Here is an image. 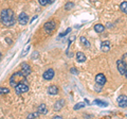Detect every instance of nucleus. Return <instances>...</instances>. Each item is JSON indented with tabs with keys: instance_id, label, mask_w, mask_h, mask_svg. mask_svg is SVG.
Instances as JSON below:
<instances>
[{
	"instance_id": "obj_1",
	"label": "nucleus",
	"mask_w": 127,
	"mask_h": 119,
	"mask_svg": "<svg viewBox=\"0 0 127 119\" xmlns=\"http://www.w3.org/2000/svg\"><path fill=\"white\" fill-rule=\"evenodd\" d=\"M0 21L5 27H12L15 24V16L14 12L11 9H4L0 13Z\"/></svg>"
},
{
	"instance_id": "obj_2",
	"label": "nucleus",
	"mask_w": 127,
	"mask_h": 119,
	"mask_svg": "<svg viewBox=\"0 0 127 119\" xmlns=\"http://www.w3.org/2000/svg\"><path fill=\"white\" fill-rule=\"evenodd\" d=\"M20 83H25V84H28L27 77H25L21 71L15 72L14 75L10 78V85L13 86V87H15L16 85L20 84Z\"/></svg>"
},
{
	"instance_id": "obj_3",
	"label": "nucleus",
	"mask_w": 127,
	"mask_h": 119,
	"mask_svg": "<svg viewBox=\"0 0 127 119\" xmlns=\"http://www.w3.org/2000/svg\"><path fill=\"white\" fill-rule=\"evenodd\" d=\"M116 66H117V70H119V72L121 73V75H122V76L125 75V72L127 70V64L124 62L122 59H120V60L116 61Z\"/></svg>"
},
{
	"instance_id": "obj_4",
	"label": "nucleus",
	"mask_w": 127,
	"mask_h": 119,
	"mask_svg": "<svg viewBox=\"0 0 127 119\" xmlns=\"http://www.w3.org/2000/svg\"><path fill=\"white\" fill-rule=\"evenodd\" d=\"M14 88H15L16 94H18V95L23 94V93H27L29 91V86H28V84H25V83H20V84L16 85Z\"/></svg>"
},
{
	"instance_id": "obj_5",
	"label": "nucleus",
	"mask_w": 127,
	"mask_h": 119,
	"mask_svg": "<svg viewBox=\"0 0 127 119\" xmlns=\"http://www.w3.org/2000/svg\"><path fill=\"white\" fill-rule=\"evenodd\" d=\"M55 28H56V24L53 20H50V21L46 22L43 26V29L47 31V33H49V34L52 33V32L55 30Z\"/></svg>"
},
{
	"instance_id": "obj_6",
	"label": "nucleus",
	"mask_w": 127,
	"mask_h": 119,
	"mask_svg": "<svg viewBox=\"0 0 127 119\" xmlns=\"http://www.w3.org/2000/svg\"><path fill=\"white\" fill-rule=\"evenodd\" d=\"M116 101H117V104H119L120 107H122V108L127 107V96L126 95H120L117 97Z\"/></svg>"
},
{
	"instance_id": "obj_7",
	"label": "nucleus",
	"mask_w": 127,
	"mask_h": 119,
	"mask_svg": "<svg viewBox=\"0 0 127 119\" xmlns=\"http://www.w3.org/2000/svg\"><path fill=\"white\" fill-rule=\"evenodd\" d=\"M20 67H21V72L23 73V75H24L25 77L30 76V73H31V71H32V69H31V66L29 65L28 63H22L21 65H20Z\"/></svg>"
},
{
	"instance_id": "obj_8",
	"label": "nucleus",
	"mask_w": 127,
	"mask_h": 119,
	"mask_svg": "<svg viewBox=\"0 0 127 119\" xmlns=\"http://www.w3.org/2000/svg\"><path fill=\"white\" fill-rule=\"evenodd\" d=\"M29 21V16L25 14V13H20L18 16V22L21 26H25Z\"/></svg>"
},
{
	"instance_id": "obj_9",
	"label": "nucleus",
	"mask_w": 127,
	"mask_h": 119,
	"mask_svg": "<svg viewBox=\"0 0 127 119\" xmlns=\"http://www.w3.org/2000/svg\"><path fill=\"white\" fill-rule=\"evenodd\" d=\"M54 76H55V73H54V70L52 68L46 70V71L43 72V79L47 80V81H50V80H52L54 78Z\"/></svg>"
},
{
	"instance_id": "obj_10",
	"label": "nucleus",
	"mask_w": 127,
	"mask_h": 119,
	"mask_svg": "<svg viewBox=\"0 0 127 119\" xmlns=\"http://www.w3.org/2000/svg\"><path fill=\"white\" fill-rule=\"evenodd\" d=\"M95 82H96L97 84H101L104 86L106 84V78H105V76L103 73H98V75L95 76Z\"/></svg>"
},
{
	"instance_id": "obj_11",
	"label": "nucleus",
	"mask_w": 127,
	"mask_h": 119,
	"mask_svg": "<svg viewBox=\"0 0 127 119\" xmlns=\"http://www.w3.org/2000/svg\"><path fill=\"white\" fill-rule=\"evenodd\" d=\"M64 105H65V100H63V99H59V100H57L55 102V104H54V111L55 112H58L60 111L62 108L64 107Z\"/></svg>"
},
{
	"instance_id": "obj_12",
	"label": "nucleus",
	"mask_w": 127,
	"mask_h": 119,
	"mask_svg": "<svg viewBox=\"0 0 127 119\" xmlns=\"http://www.w3.org/2000/svg\"><path fill=\"white\" fill-rule=\"evenodd\" d=\"M101 50L104 51V52H108L110 50V43L108 40H104L102 41L101 44Z\"/></svg>"
},
{
	"instance_id": "obj_13",
	"label": "nucleus",
	"mask_w": 127,
	"mask_h": 119,
	"mask_svg": "<svg viewBox=\"0 0 127 119\" xmlns=\"http://www.w3.org/2000/svg\"><path fill=\"white\" fill-rule=\"evenodd\" d=\"M38 113L40 115H46L48 113V107L44 103H41L39 106H38Z\"/></svg>"
},
{
	"instance_id": "obj_14",
	"label": "nucleus",
	"mask_w": 127,
	"mask_h": 119,
	"mask_svg": "<svg viewBox=\"0 0 127 119\" xmlns=\"http://www.w3.org/2000/svg\"><path fill=\"white\" fill-rule=\"evenodd\" d=\"M75 56H76V61H77L78 63H84L86 61V55L83 52H81V51L76 53Z\"/></svg>"
},
{
	"instance_id": "obj_15",
	"label": "nucleus",
	"mask_w": 127,
	"mask_h": 119,
	"mask_svg": "<svg viewBox=\"0 0 127 119\" xmlns=\"http://www.w3.org/2000/svg\"><path fill=\"white\" fill-rule=\"evenodd\" d=\"M48 93H49L50 95H57L58 94V87L55 85H51V86H49V88H48Z\"/></svg>"
},
{
	"instance_id": "obj_16",
	"label": "nucleus",
	"mask_w": 127,
	"mask_h": 119,
	"mask_svg": "<svg viewBox=\"0 0 127 119\" xmlns=\"http://www.w3.org/2000/svg\"><path fill=\"white\" fill-rule=\"evenodd\" d=\"M94 31L96 32V33H103V32L105 31V27L101 24H96L94 26Z\"/></svg>"
},
{
	"instance_id": "obj_17",
	"label": "nucleus",
	"mask_w": 127,
	"mask_h": 119,
	"mask_svg": "<svg viewBox=\"0 0 127 119\" xmlns=\"http://www.w3.org/2000/svg\"><path fill=\"white\" fill-rule=\"evenodd\" d=\"M93 103L96 104V105H98V106H102V107H106V106H108V103H107V102L102 101V100H100V99H95Z\"/></svg>"
},
{
	"instance_id": "obj_18",
	"label": "nucleus",
	"mask_w": 127,
	"mask_h": 119,
	"mask_svg": "<svg viewBox=\"0 0 127 119\" xmlns=\"http://www.w3.org/2000/svg\"><path fill=\"white\" fill-rule=\"evenodd\" d=\"M79 40H81V43H82V45L84 46L85 48H89L90 47V43L88 41V40L86 37H84V36H82L81 38H79Z\"/></svg>"
},
{
	"instance_id": "obj_19",
	"label": "nucleus",
	"mask_w": 127,
	"mask_h": 119,
	"mask_svg": "<svg viewBox=\"0 0 127 119\" xmlns=\"http://www.w3.org/2000/svg\"><path fill=\"white\" fill-rule=\"evenodd\" d=\"M120 9H121V11H122V12H124L125 14H127V1H123L122 3H121Z\"/></svg>"
},
{
	"instance_id": "obj_20",
	"label": "nucleus",
	"mask_w": 127,
	"mask_h": 119,
	"mask_svg": "<svg viewBox=\"0 0 127 119\" xmlns=\"http://www.w3.org/2000/svg\"><path fill=\"white\" fill-rule=\"evenodd\" d=\"M39 113H38V111L37 112H35V113H32V114H29L28 116H27V118H29V119H33V118H38L39 117Z\"/></svg>"
},
{
	"instance_id": "obj_21",
	"label": "nucleus",
	"mask_w": 127,
	"mask_h": 119,
	"mask_svg": "<svg viewBox=\"0 0 127 119\" xmlns=\"http://www.w3.org/2000/svg\"><path fill=\"white\" fill-rule=\"evenodd\" d=\"M30 48H31V46H30V45H28V46L24 48V49H23V51H22V52H21V57H24L25 55H27V54H28V52H29V51H30Z\"/></svg>"
},
{
	"instance_id": "obj_22",
	"label": "nucleus",
	"mask_w": 127,
	"mask_h": 119,
	"mask_svg": "<svg viewBox=\"0 0 127 119\" xmlns=\"http://www.w3.org/2000/svg\"><path fill=\"white\" fill-rule=\"evenodd\" d=\"M84 106H85V103H83V102H79V103H77V104L74 105L73 110H74V111H77V110H79V108H83Z\"/></svg>"
},
{
	"instance_id": "obj_23",
	"label": "nucleus",
	"mask_w": 127,
	"mask_h": 119,
	"mask_svg": "<svg viewBox=\"0 0 127 119\" xmlns=\"http://www.w3.org/2000/svg\"><path fill=\"white\" fill-rule=\"evenodd\" d=\"M73 6H74V3H73V2H67L65 4V10L69 11V10H71Z\"/></svg>"
},
{
	"instance_id": "obj_24",
	"label": "nucleus",
	"mask_w": 127,
	"mask_h": 119,
	"mask_svg": "<svg viewBox=\"0 0 127 119\" xmlns=\"http://www.w3.org/2000/svg\"><path fill=\"white\" fill-rule=\"evenodd\" d=\"M10 93V89L8 87H0V94L1 95H5V94H9Z\"/></svg>"
},
{
	"instance_id": "obj_25",
	"label": "nucleus",
	"mask_w": 127,
	"mask_h": 119,
	"mask_svg": "<svg viewBox=\"0 0 127 119\" xmlns=\"http://www.w3.org/2000/svg\"><path fill=\"white\" fill-rule=\"evenodd\" d=\"M70 31H71V28H68V29H67V30L65 31V32H63V33H60L59 34V37H63V36H66V35L67 34H68L69 33V32Z\"/></svg>"
},
{
	"instance_id": "obj_26",
	"label": "nucleus",
	"mask_w": 127,
	"mask_h": 119,
	"mask_svg": "<svg viewBox=\"0 0 127 119\" xmlns=\"http://www.w3.org/2000/svg\"><path fill=\"white\" fill-rule=\"evenodd\" d=\"M102 86H103V85H101V84H97V83H96V85H95V87H94V91L95 92H101V89H102Z\"/></svg>"
},
{
	"instance_id": "obj_27",
	"label": "nucleus",
	"mask_w": 127,
	"mask_h": 119,
	"mask_svg": "<svg viewBox=\"0 0 127 119\" xmlns=\"http://www.w3.org/2000/svg\"><path fill=\"white\" fill-rule=\"evenodd\" d=\"M74 40H75V36L73 35V36H71V37H70L69 40H68V46H70V45H71V43H73Z\"/></svg>"
},
{
	"instance_id": "obj_28",
	"label": "nucleus",
	"mask_w": 127,
	"mask_h": 119,
	"mask_svg": "<svg viewBox=\"0 0 127 119\" xmlns=\"http://www.w3.org/2000/svg\"><path fill=\"white\" fill-rule=\"evenodd\" d=\"M70 71H71V73H73V75H75V76H77V75H78V71H77V69H75L74 67H72V68L70 69Z\"/></svg>"
},
{
	"instance_id": "obj_29",
	"label": "nucleus",
	"mask_w": 127,
	"mask_h": 119,
	"mask_svg": "<svg viewBox=\"0 0 127 119\" xmlns=\"http://www.w3.org/2000/svg\"><path fill=\"white\" fill-rule=\"evenodd\" d=\"M38 2L40 3V5H47V4H49V3H48V0H38Z\"/></svg>"
},
{
	"instance_id": "obj_30",
	"label": "nucleus",
	"mask_w": 127,
	"mask_h": 119,
	"mask_svg": "<svg viewBox=\"0 0 127 119\" xmlns=\"http://www.w3.org/2000/svg\"><path fill=\"white\" fill-rule=\"evenodd\" d=\"M38 55H39V54H38V52H37V51H35V52L32 54V59H33V60H36Z\"/></svg>"
},
{
	"instance_id": "obj_31",
	"label": "nucleus",
	"mask_w": 127,
	"mask_h": 119,
	"mask_svg": "<svg viewBox=\"0 0 127 119\" xmlns=\"http://www.w3.org/2000/svg\"><path fill=\"white\" fill-rule=\"evenodd\" d=\"M122 60L127 64V53H125V54H124V55L122 56Z\"/></svg>"
},
{
	"instance_id": "obj_32",
	"label": "nucleus",
	"mask_w": 127,
	"mask_h": 119,
	"mask_svg": "<svg viewBox=\"0 0 127 119\" xmlns=\"http://www.w3.org/2000/svg\"><path fill=\"white\" fill-rule=\"evenodd\" d=\"M5 40H6V43H8L9 45H11V44H12V40H11V38L6 37V38H5Z\"/></svg>"
},
{
	"instance_id": "obj_33",
	"label": "nucleus",
	"mask_w": 127,
	"mask_h": 119,
	"mask_svg": "<svg viewBox=\"0 0 127 119\" xmlns=\"http://www.w3.org/2000/svg\"><path fill=\"white\" fill-rule=\"evenodd\" d=\"M37 17H38V16H34V17H33V18H32L31 20H30V24H32V22H33V21H34V20H35V19H36Z\"/></svg>"
},
{
	"instance_id": "obj_34",
	"label": "nucleus",
	"mask_w": 127,
	"mask_h": 119,
	"mask_svg": "<svg viewBox=\"0 0 127 119\" xmlns=\"http://www.w3.org/2000/svg\"><path fill=\"white\" fill-rule=\"evenodd\" d=\"M54 1H55V0H48V3H49V4H51V3H53Z\"/></svg>"
},
{
	"instance_id": "obj_35",
	"label": "nucleus",
	"mask_w": 127,
	"mask_h": 119,
	"mask_svg": "<svg viewBox=\"0 0 127 119\" xmlns=\"http://www.w3.org/2000/svg\"><path fill=\"white\" fill-rule=\"evenodd\" d=\"M54 118H55V119H60V118H63V117L62 116H55Z\"/></svg>"
},
{
	"instance_id": "obj_36",
	"label": "nucleus",
	"mask_w": 127,
	"mask_h": 119,
	"mask_svg": "<svg viewBox=\"0 0 127 119\" xmlns=\"http://www.w3.org/2000/svg\"><path fill=\"white\" fill-rule=\"evenodd\" d=\"M85 101H86V103H87V104H90V103H89V101H88V99H85Z\"/></svg>"
},
{
	"instance_id": "obj_37",
	"label": "nucleus",
	"mask_w": 127,
	"mask_h": 119,
	"mask_svg": "<svg viewBox=\"0 0 127 119\" xmlns=\"http://www.w3.org/2000/svg\"><path fill=\"white\" fill-rule=\"evenodd\" d=\"M0 60H1V53H0Z\"/></svg>"
},
{
	"instance_id": "obj_38",
	"label": "nucleus",
	"mask_w": 127,
	"mask_h": 119,
	"mask_svg": "<svg viewBox=\"0 0 127 119\" xmlns=\"http://www.w3.org/2000/svg\"><path fill=\"white\" fill-rule=\"evenodd\" d=\"M91 1H95V0H91Z\"/></svg>"
},
{
	"instance_id": "obj_39",
	"label": "nucleus",
	"mask_w": 127,
	"mask_h": 119,
	"mask_svg": "<svg viewBox=\"0 0 127 119\" xmlns=\"http://www.w3.org/2000/svg\"><path fill=\"white\" fill-rule=\"evenodd\" d=\"M126 116H127V115H126Z\"/></svg>"
}]
</instances>
